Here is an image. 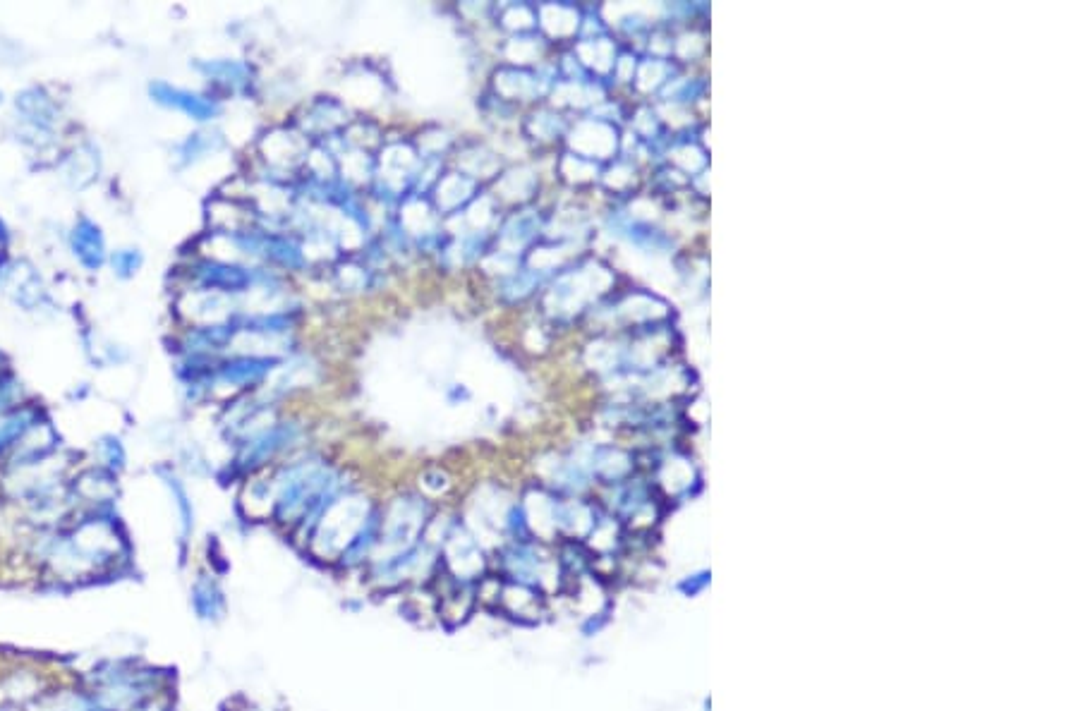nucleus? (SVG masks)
Masks as SVG:
<instances>
[{
	"label": "nucleus",
	"mask_w": 1078,
	"mask_h": 711,
	"mask_svg": "<svg viewBox=\"0 0 1078 711\" xmlns=\"http://www.w3.org/2000/svg\"><path fill=\"white\" fill-rule=\"evenodd\" d=\"M492 556V573L499 575L501 580L532 587L547 597L566 587L556 556H551L547 546L537 539L501 542L492 549Z\"/></svg>",
	"instance_id": "f257e3e1"
},
{
	"label": "nucleus",
	"mask_w": 1078,
	"mask_h": 711,
	"mask_svg": "<svg viewBox=\"0 0 1078 711\" xmlns=\"http://www.w3.org/2000/svg\"><path fill=\"white\" fill-rule=\"evenodd\" d=\"M298 441V429L290 422H278L274 427L254 431L240 443L233 465L240 474H254L271 465L278 455L288 451Z\"/></svg>",
	"instance_id": "f03ea898"
},
{
	"label": "nucleus",
	"mask_w": 1078,
	"mask_h": 711,
	"mask_svg": "<svg viewBox=\"0 0 1078 711\" xmlns=\"http://www.w3.org/2000/svg\"><path fill=\"white\" fill-rule=\"evenodd\" d=\"M547 601V594L537 592V589L501 580V589L494 609L520 625H535L542 621V616L547 613Z\"/></svg>",
	"instance_id": "7ed1b4c3"
},
{
	"label": "nucleus",
	"mask_w": 1078,
	"mask_h": 711,
	"mask_svg": "<svg viewBox=\"0 0 1078 711\" xmlns=\"http://www.w3.org/2000/svg\"><path fill=\"white\" fill-rule=\"evenodd\" d=\"M149 94H151V99H154L156 103H161V106L185 113L187 118L199 120V123H204V120H214L216 115L221 113V106H218L214 99H207V96L195 94V91H190V89L173 87V84H168V82H151Z\"/></svg>",
	"instance_id": "20e7f679"
},
{
	"label": "nucleus",
	"mask_w": 1078,
	"mask_h": 711,
	"mask_svg": "<svg viewBox=\"0 0 1078 711\" xmlns=\"http://www.w3.org/2000/svg\"><path fill=\"white\" fill-rule=\"evenodd\" d=\"M190 606L202 623H221L228 613V599L214 573H199L190 585Z\"/></svg>",
	"instance_id": "39448f33"
},
{
	"label": "nucleus",
	"mask_w": 1078,
	"mask_h": 711,
	"mask_svg": "<svg viewBox=\"0 0 1078 711\" xmlns=\"http://www.w3.org/2000/svg\"><path fill=\"white\" fill-rule=\"evenodd\" d=\"M70 249L84 269L99 271L106 261V237L101 233L99 223H94L89 216L77 218L70 233Z\"/></svg>",
	"instance_id": "423d86ee"
},
{
	"label": "nucleus",
	"mask_w": 1078,
	"mask_h": 711,
	"mask_svg": "<svg viewBox=\"0 0 1078 711\" xmlns=\"http://www.w3.org/2000/svg\"><path fill=\"white\" fill-rule=\"evenodd\" d=\"M197 281L209 293H245L250 290L254 273L238 264H221V261H204L197 266Z\"/></svg>",
	"instance_id": "0eeeda50"
},
{
	"label": "nucleus",
	"mask_w": 1078,
	"mask_h": 711,
	"mask_svg": "<svg viewBox=\"0 0 1078 711\" xmlns=\"http://www.w3.org/2000/svg\"><path fill=\"white\" fill-rule=\"evenodd\" d=\"M274 364L278 362L271 360V357H254V355L235 357V360L223 362L221 367L216 369V376L230 386L247 388V386L259 384V381L271 372Z\"/></svg>",
	"instance_id": "6e6552de"
},
{
	"label": "nucleus",
	"mask_w": 1078,
	"mask_h": 711,
	"mask_svg": "<svg viewBox=\"0 0 1078 711\" xmlns=\"http://www.w3.org/2000/svg\"><path fill=\"white\" fill-rule=\"evenodd\" d=\"M15 106L24 123L36 132H51V127L56 125V106L41 89H27L17 94Z\"/></svg>",
	"instance_id": "1a4fd4ad"
},
{
	"label": "nucleus",
	"mask_w": 1078,
	"mask_h": 711,
	"mask_svg": "<svg viewBox=\"0 0 1078 711\" xmlns=\"http://www.w3.org/2000/svg\"><path fill=\"white\" fill-rule=\"evenodd\" d=\"M163 484L171 491V498L175 503V513H178V525H180V542H190L192 532H195V506H192V498L187 494L185 484L175 477L173 472H161Z\"/></svg>",
	"instance_id": "9d476101"
},
{
	"label": "nucleus",
	"mask_w": 1078,
	"mask_h": 711,
	"mask_svg": "<svg viewBox=\"0 0 1078 711\" xmlns=\"http://www.w3.org/2000/svg\"><path fill=\"white\" fill-rule=\"evenodd\" d=\"M36 424H39V412H36L34 407H22V410H15L12 415L5 417L3 422H0V458H3V453L8 451V448L24 439L29 431L36 429Z\"/></svg>",
	"instance_id": "9b49d317"
},
{
	"label": "nucleus",
	"mask_w": 1078,
	"mask_h": 711,
	"mask_svg": "<svg viewBox=\"0 0 1078 711\" xmlns=\"http://www.w3.org/2000/svg\"><path fill=\"white\" fill-rule=\"evenodd\" d=\"M202 70L214 79L218 84H226L230 89H238L242 84H247L250 77V68L238 60H214V63L202 65Z\"/></svg>",
	"instance_id": "f8f14e48"
},
{
	"label": "nucleus",
	"mask_w": 1078,
	"mask_h": 711,
	"mask_svg": "<svg viewBox=\"0 0 1078 711\" xmlns=\"http://www.w3.org/2000/svg\"><path fill=\"white\" fill-rule=\"evenodd\" d=\"M99 451H101V465H104V470L113 474H118L120 470H123L127 455L120 439H115V436H104V439L99 441Z\"/></svg>",
	"instance_id": "ddd939ff"
},
{
	"label": "nucleus",
	"mask_w": 1078,
	"mask_h": 711,
	"mask_svg": "<svg viewBox=\"0 0 1078 711\" xmlns=\"http://www.w3.org/2000/svg\"><path fill=\"white\" fill-rule=\"evenodd\" d=\"M142 252L139 249H118V252L111 254V266H113V273L118 278H132L135 273L142 269Z\"/></svg>",
	"instance_id": "4468645a"
},
{
	"label": "nucleus",
	"mask_w": 1078,
	"mask_h": 711,
	"mask_svg": "<svg viewBox=\"0 0 1078 711\" xmlns=\"http://www.w3.org/2000/svg\"><path fill=\"white\" fill-rule=\"evenodd\" d=\"M439 182H444L446 187H451L453 182H460V192H465V194H460V199H453V202H451V211L460 209V206H465V204H468L470 199H472L470 187H475V182H472L470 178H465L463 173H451V178H444V180H439ZM451 194H456V190H453V192H439V190H436V204H439V209L448 202V197H451Z\"/></svg>",
	"instance_id": "2eb2a0df"
},
{
	"label": "nucleus",
	"mask_w": 1078,
	"mask_h": 711,
	"mask_svg": "<svg viewBox=\"0 0 1078 711\" xmlns=\"http://www.w3.org/2000/svg\"><path fill=\"white\" fill-rule=\"evenodd\" d=\"M710 582H712V573H710V570H700V573H693V575L681 577V580H678L676 589H678V592H681L686 599H695V597H700V594L705 592L707 587H710Z\"/></svg>",
	"instance_id": "dca6fc26"
},
{
	"label": "nucleus",
	"mask_w": 1078,
	"mask_h": 711,
	"mask_svg": "<svg viewBox=\"0 0 1078 711\" xmlns=\"http://www.w3.org/2000/svg\"><path fill=\"white\" fill-rule=\"evenodd\" d=\"M609 616H611V609H609V606H604V609H599V611L587 613L585 621L580 623V635H583L585 640H590V637H597L599 632L607 630V625H609V621H611Z\"/></svg>",
	"instance_id": "f3484780"
},
{
	"label": "nucleus",
	"mask_w": 1078,
	"mask_h": 711,
	"mask_svg": "<svg viewBox=\"0 0 1078 711\" xmlns=\"http://www.w3.org/2000/svg\"><path fill=\"white\" fill-rule=\"evenodd\" d=\"M8 245H10L8 226H5V221H3V218H0V257H3V254L8 252Z\"/></svg>",
	"instance_id": "a211bd4d"
},
{
	"label": "nucleus",
	"mask_w": 1078,
	"mask_h": 711,
	"mask_svg": "<svg viewBox=\"0 0 1078 711\" xmlns=\"http://www.w3.org/2000/svg\"><path fill=\"white\" fill-rule=\"evenodd\" d=\"M0 99H3V94H0Z\"/></svg>",
	"instance_id": "6ab92c4d"
}]
</instances>
